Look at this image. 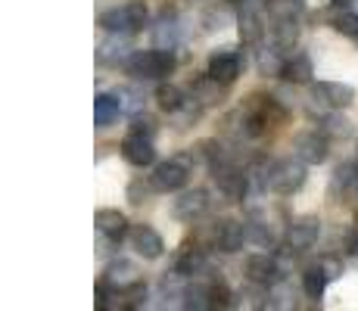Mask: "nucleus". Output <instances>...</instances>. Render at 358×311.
<instances>
[{
    "mask_svg": "<svg viewBox=\"0 0 358 311\" xmlns=\"http://www.w3.org/2000/svg\"><path fill=\"white\" fill-rule=\"evenodd\" d=\"M125 68H128V75H134L137 81H156V78L171 75L175 57H171L169 50H137V53L128 57Z\"/></svg>",
    "mask_w": 358,
    "mask_h": 311,
    "instance_id": "nucleus-1",
    "label": "nucleus"
},
{
    "mask_svg": "<svg viewBox=\"0 0 358 311\" xmlns=\"http://www.w3.org/2000/svg\"><path fill=\"white\" fill-rule=\"evenodd\" d=\"M302 184H306V162L299 156L268 162V190L280 193V196H290Z\"/></svg>",
    "mask_w": 358,
    "mask_h": 311,
    "instance_id": "nucleus-2",
    "label": "nucleus"
},
{
    "mask_svg": "<svg viewBox=\"0 0 358 311\" xmlns=\"http://www.w3.org/2000/svg\"><path fill=\"white\" fill-rule=\"evenodd\" d=\"M147 25V6L143 3H122L100 13V29L109 34H134Z\"/></svg>",
    "mask_w": 358,
    "mask_h": 311,
    "instance_id": "nucleus-3",
    "label": "nucleus"
},
{
    "mask_svg": "<svg viewBox=\"0 0 358 311\" xmlns=\"http://www.w3.org/2000/svg\"><path fill=\"white\" fill-rule=\"evenodd\" d=\"M293 153L302 159L306 165H321L330 156L327 150V134H318V131H306L293 140Z\"/></svg>",
    "mask_w": 358,
    "mask_h": 311,
    "instance_id": "nucleus-4",
    "label": "nucleus"
},
{
    "mask_svg": "<svg viewBox=\"0 0 358 311\" xmlns=\"http://www.w3.org/2000/svg\"><path fill=\"white\" fill-rule=\"evenodd\" d=\"M240 68H243V57L237 50H218L209 57V75L218 81V85H231L237 81Z\"/></svg>",
    "mask_w": 358,
    "mask_h": 311,
    "instance_id": "nucleus-5",
    "label": "nucleus"
},
{
    "mask_svg": "<svg viewBox=\"0 0 358 311\" xmlns=\"http://www.w3.org/2000/svg\"><path fill=\"white\" fill-rule=\"evenodd\" d=\"M187 184V165L181 162V159H169V162L156 165L153 171V187L162 193H175L181 190V187Z\"/></svg>",
    "mask_w": 358,
    "mask_h": 311,
    "instance_id": "nucleus-6",
    "label": "nucleus"
},
{
    "mask_svg": "<svg viewBox=\"0 0 358 311\" xmlns=\"http://www.w3.org/2000/svg\"><path fill=\"white\" fill-rule=\"evenodd\" d=\"M321 237V221L318 218H299L290 224V231H287V246L293 249V252H306V249H312L318 243Z\"/></svg>",
    "mask_w": 358,
    "mask_h": 311,
    "instance_id": "nucleus-7",
    "label": "nucleus"
},
{
    "mask_svg": "<svg viewBox=\"0 0 358 311\" xmlns=\"http://www.w3.org/2000/svg\"><path fill=\"white\" fill-rule=\"evenodd\" d=\"M312 96L318 103H324L327 109H346L355 100V91L343 81H321V85L312 87Z\"/></svg>",
    "mask_w": 358,
    "mask_h": 311,
    "instance_id": "nucleus-8",
    "label": "nucleus"
},
{
    "mask_svg": "<svg viewBox=\"0 0 358 311\" xmlns=\"http://www.w3.org/2000/svg\"><path fill=\"white\" fill-rule=\"evenodd\" d=\"M243 271H246V277H250L252 283H259V287H271L274 280H278V261L271 259L268 252H256V255H250L246 259V265H243Z\"/></svg>",
    "mask_w": 358,
    "mask_h": 311,
    "instance_id": "nucleus-9",
    "label": "nucleus"
},
{
    "mask_svg": "<svg viewBox=\"0 0 358 311\" xmlns=\"http://www.w3.org/2000/svg\"><path fill=\"white\" fill-rule=\"evenodd\" d=\"M122 156H125L131 165H137V168L153 165V159H156L153 140H150L147 134H134V131H131V134L125 137V143H122Z\"/></svg>",
    "mask_w": 358,
    "mask_h": 311,
    "instance_id": "nucleus-10",
    "label": "nucleus"
},
{
    "mask_svg": "<svg viewBox=\"0 0 358 311\" xmlns=\"http://www.w3.org/2000/svg\"><path fill=\"white\" fill-rule=\"evenodd\" d=\"M131 246H134V252L143 255V259H159L165 249L162 237L150 224H137L134 231H131Z\"/></svg>",
    "mask_w": 358,
    "mask_h": 311,
    "instance_id": "nucleus-11",
    "label": "nucleus"
},
{
    "mask_svg": "<svg viewBox=\"0 0 358 311\" xmlns=\"http://www.w3.org/2000/svg\"><path fill=\"white\" fill-rule=\"evenodd\" d=\"M246 240H250V231H246V224H240V221H222V224L215 227V243L222 252H240Z\"/></svg>",
    "mask_w": 358,
    "mask_h": 311,
    "instance_id": "nucleus-12",
    "label": "nucleus"
},
{
    "mask_svg": "<svg viewBox=\"0 0 358 311\" xmlns=\"http://www.w3.org/2000/svg\"><path fill=\"white\" fill-rule=\"evenodd\" d=\"M94 224H97V231L106 240H113V243H119V240L128 233V218L122 215L119 209H97V215H94Z\"/></svg>",
    "mask_w": 358,
    "mask_h": 311,
    "instance_id": "nucleus-13",
    "label": "nucleus"
},
{
    "mask_svg": "<svg viewBox=\"0 0 358 311\" xmlns=\"http://www.w3.org/2000/svg\"><path fill=\"white\" fill-rule=\"evenodd\" d=\"M215 181L222 187L224 196H231V199H243L246 187H250V178H246L243 171L231 168V165H215Z\"/></svg>",
    "mask_w": 358,
    "mask_h": 311,
    "instance_id": "nucleus-14",
    "label": "nucleus"
},
{
    "mask_svg": "<svg viewBox=\"0 0 358 311\" xmlns=\"http://www.w3.org/2000/svg\"><path fill=\"white\" fill-rule=\"evenodd\" d=\"M206 205H209V193L206 190H190L181 199H175V215L184 221H194L196 215H203Z\"/></svg>",
    "mask_w": 358,
    "mask_h": 311,
    "instance_id": "nucleus-15",
    "label": "nucleus"
},
{
    "mask_svg": "<svg viewBox=\"0 0 358 311\" xmlns=\"http://www.w3.org/2000/svg\"><path fill=\"white\" fill-rule=\"evenodd\" d=\"M122 113V100L113 94H100L97 100H94V124L97 128H109L115 119H119Z\"/></svg>",
    "mask_w": 358,
    "mask_h": 311,
    "instance_id": "nucleus-16",
    "label": "nucleus"
},
{
    "mask_svg": "<svg viewBox=\"0 0 358 311\" xmlns=\"http://www.w3.org/2000/svg\"><path fill=\"white\" fill-rule=\"evenodd\" d=\"M280 75H284L290 85H306V81L312 78V59H308L306 53H296V57L284 59V68H280Z\"/></svg>",
    "mask_w": 358,
    "mask_h": 311,
    "instance_id": "nucleus-17",
    "label": "nucleus"
},
{
    "mask_svg": "<svg viewBox=\"0 0 358 311\" xmlns=\"http://www.w3.org/2000/svg\"><path fill=\"white\" fill-rule=\"evenodd\" d=\"M203 268H206L203 249H184V252L178 255V261H175V274H178V277H194V274H199Z\"/></svg>",
    "mask_w": 358,
    "mask_h": 311,
    "instance_id": "nucleus-18",
    "label": "nucleus"
},
{
    "mask_svg": "<svg viewBox=\"0 0 358 311\" xmlns=\"http://www.w3.org/2000/svg\"><path fill=\"white\" fill-rule=\"evenodd\" d=\"M106 280L113 283V287H119V289H128L131 283H137V268L131 265V261H115V265L109 268Z\"/></svg>",
    "mask_w": 358,
    "mask_h": 311,
    "instance_id": "nucleus-19",
    "label": "nucleus"
},
{
    "mask_svg": "<svg viewBox=\"0 0 358 311\" xmlns=\"http://www.w3.org/2000/svg\"><path fill=\"white\" fill-rule=\"evenodd\" d=\"M296 38H299V25H296V19H280V22H274V47L287 50V47L296 44Z\"/></svg>",
    "mask_w": 358,
    "mask_h": 311,
    "instance_id": "nucleus-20",
    "label": "nucleus"
},
{
    "mask_svg": "<svg viewBox=\"0 0 358 311\" xmlns=\"http://www.w3.org/2000/svg\"><path fill=\"white\" fill-rule=\"evenodd\" d=\"M324 287H327V274L321 271V268H308V271L302 274V289H306L308 299H321Z\"/></svg>",
    "mask_w": 358,
    "mask_h": 311,
    "instance_id": "nucleus-21",
    "label": "nucleus"
},
{
    "mask_svg": "<svg viewBox=\"0 0 358 311\" xmlns=\"http://www.w3.org/2000/svg\"><path fill=\"white\" fill-rule=\"evenodd\" d=\"M128 47L122 44V41H106V44L100 47V53H97V59L103 62V66H119V62H128Z\"/></svg>",
    "mask_w": 358,
    "mask_h": 311,
    "instance_id": "nucleus-22",
    "label": "nucleus"
},
{
    "mask_svg": "<svg viewBox=\"0 0 358 311\" xmlns=\"http://www.w3.org/2000/svg\"><path fill=\"white\" fill-rule=\"evenodd\" d=\"M156 100H159V106L165 113H178V109H184V94L181 87L175 85H162L159 91H156Z\"/></svg>",
    "mask_w": 358,
    "mask_h": 311,
    "instance_id": "nucleus-23",
    "label": "nucleus"
},
{
    "mask_svg": "<svg viewBox=\"0 0 358 311\" xmlns=\"http://www.w3.org/2000/svg\"><path fill=\"white\" fill-rule=\"evenodd\" d=\"M240 34H243V41H250V44H259L262 38V19L256 10H246L243 19H240Z\"/></svg>",
    "mask_w": 358,
    "mask_h": 311,
    "instance_id": "nucleus-24",
    "label": "nucleus"
},
{
    "mask_svg": "<svg viewBox=\"0 0 358 311\" xmlns=\"http://www.w3.org/2000/svg\"><path fill=\"white\" fill-rule=\"evenodd\" d=\"M324 134L327 137H349L352 134V122L346 115H327L324 119Z\"/></svg>",
    "mask_w": 358,
    "mask_h": 311,
    "instance_id": "nucleus-25",
    "label": "nucleus"
},
{
    "mask_svg": "<svg viewBox=\"0 0 358 311\" xmlns=\"http://www.w3.org/2000/svg\"><path fill=\"white\" fill-rule=\"evenodd\" d=\"M334 29L340 34H346V38H358V13H340V16L334 19Z\"/></svg>",
    "mask_w": 358,
    "mask_h": 311,
    "instance_id": "nucleus-26",
    "label": "nucleus"
},
{
    "mask_svg": "<svg viewBox=\"0 0 358 311\" xmlns=\"http://www.w3.org/2000/svg\"><path fill=\"white\" fill-rule=\"evenodd\" d=\"M318 268L327 274V280H336V277L343 274V261L336 259V255H324V259L318 261Z\"/></svg>",
    "mask_w": 358,
    "mask_h": 311,
    "instance_id": "nucleus-27",
    "label": "nucleus"
},
{
    "mask_svg": "<svg viewBox=\"0 0 358 311\" xmlns=\"http://www.w3.org/2000/svg\"><path fill=\"white\" fill-rule=\"evenodd\" d=\"M147 193H150V190H147V184H143V181H134V184L128 187V199H131V203H134V205H141Z\"/></svg>",
    "mask_w": 358,
    "mask_h": 311,
    "instance_id": "nucleus-28",
    "label": "nucleus"
},
{
    "mask_svg": "<svg viewBox=\"0 0 358 311\" xmlns=\"http://www.w3.org/2000/svg\"><path fill=\"white\" fill-rule=\"evenodd\" d=\"M343 243H346V252L349 255H358V224H352L346 231V240H343Z\"/></svg>",
    "mask_w": 358,
    "mask_h": 311,
    "instance_id": "nucleus-29",
    "label": "nucleus"
},
{
    "mask_svg": "<svg viewBox=\"0 0 358 311\" xmlns=\"http://www.w3.org/2000/svg\"><path fill=\"white\" fill-rule=\"evenodd\" d=\"M131 131H134V134H153V122H150V119H141V115H137V119H134V128H131Z\"/></svg>",
    "mask_w": 358,
    "mask_h": 311,
    "instance_id": "nucleus-30",
    "label": "nucleus"
},
{
    "mask_svg": "<svg viewBox=\"0 0 358 311\" xmlns=\"http://www.w3.org/2000/svg\"><path fill=\"white\" fill-rule=\"evenodd\" d=\"M231 3H243V0H231Z\"/></svg>",
    "mask_w": 358,
    "mask_h": 311,
    "instance_id": "nucleus-31",
    "label": "nucleus"
}]
</instances>
